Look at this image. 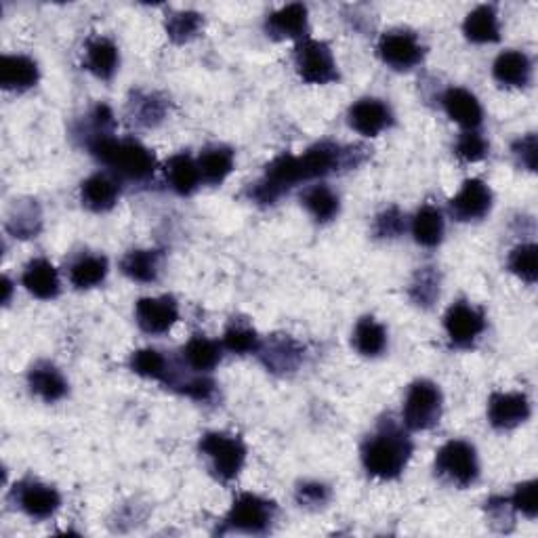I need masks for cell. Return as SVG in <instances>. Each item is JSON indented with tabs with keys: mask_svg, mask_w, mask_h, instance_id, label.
<instances>
[{
	"mask_svg": "<svg viewBox=\"0 0 538 538\" xmlns=\"http://www.w3.org/2000/svg\"><path fill=\"white\" fill-rule=\"evenodd\" d=\"M415 444H412L408 429L396 421L379 423L377 431L368 436L362 444L360 459L370 478L377 480H398L406 471Z\"/></svg>",
	"mask_w": 538,
	"mask_h": 538,
	"instance_id": "1",
	"label": "cell"
},
{
	"mask_svg": "<svg viewBox=\"0 0 538 538\" xmlns=\"http://www.w3.org/2000/svg\"><path fill=\"white\" fill-rule=\"evenodd\" d=\"M87 150L118 179L148 181L156 171V154L133 137L118 139L114 135H103L91 139Z\"/></svg>",
	"mask_w": 538,
	"mask_h": 538,
	"instance_id": "2",
	"label": "cell"
},
{
	"mask_svg": "<svg viewBox=\"0 0 538 538\" xmlns=\"http://www.w3.org/2000/svg\"><path fill=\"white\" fill-rule=\"evenodd\" d=\"M278 515L274 501L263 499L253 492H242L236 496L230 511L223 517L221 534L238 532V534H267L272 530Z\"/></svg>",
	"mask_w": 538,
	"mask_h": 538,
	"instance_id": "3",
	"label": "cell"
},
{
	"mask_svg": "<svg viewBox=\"0 0 538 538\" xmlns=\"http://www.w3.org/2000/svg\"><path fill=\"white\" fill-rule=\"evenodd\" d=\"M200 454L209 461L213 475L221 482L236 480L246 465V446L238 436L225 431H209L200 438Z\"/></svg>",
	"mask_w": 538,
	"mask_h": 538,
	"instance_id": "4",
	"label": "cell"
},
{
	"mask_svg": "<svg viewBox=\"0 0 538 538\" xmlns=\"http://www.w3.org/2000/svg\"><path fill=\"white\" fill-rule=\"evenodd\" d=\"M433 469L440 480L457 488H469L480 480V457L473 444L450 440L438 452Z\"/></svg>",
	"mask_w": 538,
	"mask_h": 538,
	"instance_id": "5",
	"label": "cell"
},
{
	"mask_svg": "<svg viewBox=\"0 0 538 538\" xmlns=\"http://www.w3.org/2000/svg\"><path fill=\"white\" fill-rule=\"evenodd\" d=\"M444 396L442 389L427 379L412 383L402 406V425L408 431H429L442 419Z\"/></svg>",
	"mask_w": 538,
	"mask_h": 538,
	"instance_id": "6",
	"label": "cell"
},
{
	"mask_svg": "<svg viewBox=\"0 0 538 538\" xmlns=\"http://www.w3.org/2000/svg\"><path fill=\"white\" fill-rule=\"evenodd\" d=\"M295 68L307 85H330V82L339 80V66L333 49L324 40H299L295 47Z\"/></svg>",
	"mask_w": 538,
	"mask_h": 538,
	"instance_id": "7",
	"label": "cell"
},
{
	"mask_svg": "<svg viewBox=\"0 0 538 538\" xmlns=\"http://www.w3.org/2000/svg\"><path fill=\"white\" fill-rule=\"evenodd\" d=\"M377 53L385 66L398 72H408L421 64L425 47L417 34L408 30H391L379 38Z\"/></svg>",
	"mask_w": 538,
	"mask_h": 538,
	"instance_id": "8",
	"label": "cell"
},
{
	"mask_svg": "<svg viewBox=\"0 0 538 538\" xmlns=\"http://www.w3.org/2000/svg\"><path fill=\"white\" fill-rule=\"evenodd\" d=\"M444 330L448 341L457 349H469L486 330V316L482 309L467 301H457L444 314Z\"/></svg>",
	"mask_w": 538,
	"mask_h": 538,
	"instance_id": "9",
	"label": "cell"
},
{
	"mask_svg": "<svg viewBox=\"0 0 538 538\" xmlns=\"http://www.w3.org/2000/svg\"><path fill=\"white\" fill-rule=\"evenodd\" d=\"M13 501L30 520H49L61 507V494L45 482L24 480L15 486Z\"/></svg>",
	"mask_w": 538,
	"mask_h": 538,
	"instance_id": "10",
	"label": "cell"
},
{
	"mask_svg": "<svg viewBox=\"0 0 538 538\" xmlns=\"http://www.w3.org/2000/svg\"><path fill=\"white\" fill-rule=\"evenodd\" d=\"M532 415L530 398L522 391H494L488 400V423L496 431H511Z\"/></svg>",
	"mask_w": 538,
	"mask_h": 538,
	"instance_id": "11",
	"label": "cell"
},
{
	"mask_svg": "<svg viewBox=\"0 0 538 538\" xmlns=\"http://www.w3.org/2000/svg\"><path fill=\"white\" fill-rule=\"evenodd\" d=\"M257 356L269 372L286 377V375H293V372L299 370V366L303 364V358H305V349L293 337L274 335V337H269L267 341H261V345L257 349Z\"/></svg>",
	"mask_w": 538,
	"mask_h": 538,
	"instance_id": "12",
	"label": "cell"
},
{
	"mask_svg": "<svg viewBox=\"0 0 538 538\" xmlns=\"http://www.w3.org/2000/svg\"><path fill=\"white\" fill-rule=\"evenodd\" d=\"M135 320L146 335H167L179 320V303L171 295L143 297L135 303Z\"/></svg>",
	"mask_w": 538,
	"mask_h": 538,
	"instance_id": "13",
	"label": "cell"
},
{
	"mask_svg": "<svg viewBox=\"0 0 538 538\" xmlns=\"http://www.w3.org/2000/svg\"><path fill=\"white\" fill-rule=\"evenodd\" d=\"M492 202L494 196L490 185L478 177H473L461 185L457 196L450 198L448 209L454 219L461 223H469L484 219L492 211Z\"/></svg>",
	"mask_w": 538,
	"mask_h": 538,
	"instance_id": "14",
	"label": "cell"
},
{
	"mask_svg": "<svg viewBox=\"0 0 538 538\" xmlns=\"http://www.w3.org/2000/svg\"><path fill=\"white\" fill-rule=\"evenodd\" d=\"M347 122L362 137H379L393 124V114L383 99L362 97L349 108Z\"/></svg>",
	"mask_w": 538,
	"mask_h": 538,
	"instance_id": "15",
	"label": "cell"
},
{
	"mask_svg": "<svg viewBox=\"0 0 538 538\" xmlns=\"http://www.w3.org/2000/svg\"><path fill=\"white\" fill-rule=\"evenodd\" d=\"M122 194L120 179L108 173H93L80 183V202L91 213H110Z\"/></svg>",
	"mask_w": 538,
	"mask_h": 538,
	"instance_id": "16",
	"label": "cell"
},
{
	"mask_svg": "<svg viewBox=\"0 0 538 538\" xmlns=\"http://www.w3.org/2000/svg\"><path fill=\"white\" fill-rule=\"evenodd\" d=\"M442 108L446 116L452 122H457L465 131H478L484 120L480 99L463 87H450L442 95Z\"/></svg>",
	"mask_w": 538,
	"mask_h": 538,
	"instance_id": "17",
	"label": "cell"
},
{
	"mask_svg": "<svg viewBox=\"0 0 538 538\" xmlns=\"http://www.w3.org/2000/svg\"><path fill=\"white\" fill-rule=\"evenodd\" d=\"M28 387L38 400L45 404H55L68 396V379L64 377L55 364L51 362H36L28 370Z\"/></svg>",
	"mask_w": 538,
	"mask_h": 538,
	"instance_id": "18",
	"label": "cell"
},
{
	"mask_svg": "<svg viewBox=\"0 0 538 538\" xmlns=\"http://www.w3.org/2000/svg\"><path fill=\"white\" fill-rule=\"evenodd\" d=\"M40 68L28 55H3L0 59V87L13 93H24L38 85Z\"/></svg>",
	"mask_w": 538,
	"mask_h": 538,
	"instance_id": "19",
	"label": "cell"
},
{
	"mask_svg": "<svg viewBox=\"0 0 538 538\" xmlns=\"http://www.w3.org/2000/svg\"><path fill=\"white\" fill-rule=\"evenodd\" d=\"M265 32L274 40H303L307 38V7L301 3H291L265 19Z\"/></svg>",
	"mask_w": 538,
	"mask_h": 538,
	"instance_id": "20",
	"label": "cell"
},
{
	"mask_svg": "<svg viewBox=\"0 0 538 538\" xmlns=\"http://www.w3.org/2000/svg\"><path fill=\"white\" fill-rule=\"evenodd\" d=\"M532 59L524 51H503L492 64V76L501 87L526 89L532 82Z\"/></svg>",
	"mask_w": 538,
	"mask_h": 538,
	"instance_id": "21",
	"label": "cell"
},
{
	"mask_svg": "<svg viewBox=\"0 0 538 538\" xmlns=\"http://www.w3.org/2000/svg\"><path fill=\"white\" fill-rule=\"evenodd\" d=\"M22 284L26 291L40 299V301H53L61 293V282L55 265L49 259H32L22 274Z\"/></svg>",
	"mask_w": 538,
	"mask_h": 538,
	"instance_id": "22",
	"label": "cell"
},
{
	"mask_svg": "<svg viewBox=\"0 0 538 538\" xmlns=\"http://www.w3.org/2000/svg\"><path fill=\"white\" fill-rule=\"evenodd\" d=\"M120 66V51L114 40L106 36H93L85 47V68L99 80H112Z\"/></svg>",
	"mask_w": 538,
	"mask_h": 538,
	"instance_id": "23",
	"label": "cell"
},
{
	"mask_svg": "<svg viewBox=\"0 0 538 538\" xmlns=\"http://www.w3.org/2000/svg\"><path fill=\"white\" fill-rule=\"evenodd\" d=\"M164 177L169 188L179 196H192L200 188L202 177L198 171V162L190 154H175L164 164Z\"/></svg>",
	"mask_w": 538,
	"mask_h": 538,
	"instance_id": "24",
	"label": "cell"
},
{
	"mask_svg": "<svg viewBox=\"0 0 538 538\" xmlns=\"http://www.w3.org/2000/svg\"><path fill=\"white\" fill-rule=\"evenodd\" d=\"M463 34L469 43L475 45H490L501 40V24L499 15L492 5L475 7L463 22Z\"/></svg>",
	"mask_w": 538,
	"mask_h": 538,
	"instance_id": "25",
	"label": "cell"
},
{
	"mask_svg": "<svg viewBox=\"0 0 538 538\" xmlns=\"http://www.w3.org/2000/svg\"><path fill=\"white\" fill-rule=\"evenodd\" d=\"M410 234L419 246L425 248L440 246L446 234V221L438 206L423 204L410 221Z\"/></svg>",
	"mask_w": 538,
	"mask_h": 538,
	"instance_id": "26",
	"label": "cell"
},
{
	"mask_svg": "<svg viewBox=\"0 0 538 538\" xmlns=\"http://www.w3.org/2000/svg\"><path fill=\"white\" fill-rule=\"evenodd\" d=\"M108 274H110L108 259L95 253H82L68 267V280L74 288H78V291H89V288L103 284Z\"/></svg>",
	"mask_w": 538,
	"mask_h": 538,
	"instance_id": "27",
	"label": "cell"
},
{
	"mask_svg": "<svg viewBox=\"0 0 538 538\" xmlns=\"http://www.w3.org/2000/svg\"><path fill=\"white\" fill-rule=\"evenodd\" d=\"M202 183L206 185H221L236 169L234 150L227 146H209L200 152L196 158Z\"/></svg>",
	"mask_w": 538,
	"mask_h": 538,
	"instance_id": "28",
	"label": "cell"
},
{
	"mask_svg": "<svg viewBox=\"0 0 538 538\" xmlns=\"http://www.w3.org/2000/svg\"><path fill=\"white\" fill-rule=\"evenodd\" d=\"M181 358L192 372L209 375V372L221 362L223 345L204 335H194L181 349Z\"/></svg>",
	"mask_w": 538,
	"mask_h": 538,
	"instance_id": "29",
	"label": "cell"
},
{
	"mask_svg": "<svg viewBox=\"0 0 538 538\" xmlns=\"http://www.w3.org/2000/svg\"><path fill=\"white\" fill-rule=\"evenodd\" d=\"M162 267V253L154 248H137L122 257L120 272L133 282L139 284H152L160 276Z\"/></svg>",
	"mask_w": 538,
	"mask_h": 538,
	"instance_id": "30",
	"label": "cell"
},
{
	"mask_svg": "<svg viewBox=\"0 0 538 538\" xmlns=\"http://www.w3.org/2000/svg\"><path fill=\"white\" fill-rule=\"evenodd\" d=\"M129 366L137 377L158 381L162 385H169L173 375H175V368L167 360V356H164L162 351L152 349V347H143V349L133 351Z\"/></svg>",
	"mask_w": 538,
	"mask_h": 538,
	"instance_id": "31",
	"label": "cell"
},
{
	"mask_svg": "<svg viewBox=\"0 0 538 538\" xmlns=\"http://www.w3.org/2000/svg\"><path fill=\"white\" fill-rule=\"evenodd\" d=\"M43 230V211L36 200H15L7 215V232L15 238H36Z\"/></svg>",
	"mask_w": 538,
	"mask_h": 538,
	"instance_id": "32",
	"label": "cell"
},
{
	"mask_svg": "<svg viewBox=\"0 0 538 538\" xmlns=\"http://www.w3.org/2000/svg\"><path fill=\"white\" fill-rule=\"evenodd\" d=\"M351 345L364 358H379L387 349V328L372 316H364L354 328Z\"/></svg>",
	"mask_w": 538,
	"mask_h": 538,
	"instance_id": "33",
	"label": "cell"
},
{
	"mask_svg": "<svg viewBox=\"0 0 538 538\" xmlns=\"http://www.w3.org/2000/svg\"><path fill=\"white\" fill-rule=\"evenodd\" d=\"M169 103L158 93H148V91H137L129 99V114L133 122H137L139 127H158V124L167 118Z\"/></svg>",
	"mask_w": 538,
	"mask_h": 538,
	"instance_id": "34",
	"label": "cell"
},
{
	"mask_svg": "<svg viewBox=\"0 0 538 538\" xmlns=\"http://www.w3.org/2000/svg\"><path fill=\"white\" fill-rule=\"evenodd\" d=\"M301 204L318 223H330L333 219H337L341 211L339 196L330 190L326 183H318L312 185V188H307L301 196Z\"/></svg>",
	"mask_w": 538,
	"mask_h": 538,
	"instance_id": "35",
	"label": "cell"
},
{
	"mask_svg": "<svg viewBox=\"0 0 538 538\" xmlns=\"http://www.w3.org/2000/svg\"><path fill=\"white\" fill-rule=\"evenodd\" d=\"M221 345H223V349L230 351V354L248 356V354H257V349L261 345V337L255 330V326L248 320L232 318L230 324L225 326Z\"/></svg>",
	"mask_w": 538,
	"mask_h": 538,
	"instance_id": "36",
	"label": "cell"
},
{
	"mask_svg": "<svg viewBox=\"0 0 538 538\" xmlns=\"http://www.w3.org/2000/svg\"><path fill=\"white\" fill-rule=\"evenodd\" d=\"M440 272L436 267H419L408 286L410 301L419 307H431L440 299Z\"/></svg>",
	"mask_w": 538,
	"mask_h": 538,
	"instance_id": "37",
	"label": "cell"
},
{
	"mask_svg": "<svg viewBox=\"0 0 538 538\" xmlns=\"http://www.w3.org/2000/svg\"><path fill=\"white\" fill-rule=\"evenodd\" d=\"M204 28V17L196 11H175L164 22V30L175 45H185L194 40Z\"/></svg>",
	"mask_w": 538,
	"mask_h": 538,
	"instance_id": "38",
	"label": "cell"
},
{
	"mask_svg": "<svg viewBox=\"0 0 538 538\" xmlns=\"http://www.w3.org/2000/svg\"><path fill=\"white\" fill-rule=\"evenodd\" d=\"M538 248L534 242H528V244H520L515 246L513 251L509 253V272L513 276L520 278L522 282L526 284H534L536 282V276H538Z\"/></svg>",
	"mask_w": 538,
	"mask_h": 538,
	"instance_id": "39",
	"label": "cell"
},
{
	"mask_svg": "<svg viewBox=\"0 0 538 538\" xmlns=\"http://www.w3.org/2000/svg\"><path fill=\"white\" fill-rule=\"evenodd\" d=\"M488 141L480 131H463L454 143V154L463 162H480L488 154Z\"/></svg>",
	"mask_w": 538,
	"mask_h": 538,
	"instance_id": "40",
	"label": "cell"
},
{
	"mask_svg": "<svg viewBox=\"0 0 538 538\" xmlns=\"http://www.w3.org/2000/svg\"><path fill=\"white\" fill-rule=\"evenodd\" d=\"M538 482L536 480H528V482H522L517 484L515 490L511 492L509 501H511V507L515 509V513H522L524 517H528V520H536V513H538Z\"/></svg>",
	"mask_w": 538,
	"mask_h": 538,
	"instance_id": "41",
	"label": "cell"
},
{
	"mask_svg": "<svg viewBox=\"0 0 538 538\" xmlns=\"http://www.w3.org/2000/svg\"><path fill=\"white\" fill-rule=\"evenodd\" d=\"M295 501L305 509H322L330 501V488L322 482H303L295 490Z\"/></svg>",
	"mask_w": 538,
	"mask_h": 538,
	"instance_id": "42",
	"label": "cell"
},
{
	"mask_svg": "<svg viewBox=\"0 0 538 538\" xmlns=\"http://www.w3.org/2000/svg\"><path fill=\"white\" fill-rule=\"evenodd\" d=\"M486 511L490 517V524L501 530L509 532L515 524V509L511 507L509 496H492V499L486 501Z\"/></svg>",
	"mask_w": 538,
	"mask_h": 538,
	"instance_id": "43",
	"label": "cell"
},
{
	"mask_svg": "<svg viewBox=\"0 0 538 538\" xmlns=\"http://www.w3.org/2000/svg\"><path fill=\"white\" fill-rule=\"evenodd\" d=\"M404 230H406V219H404V215H402V211L398 209V206H389V209L379 213L377 219H375L377 238H385V240L398 238V236L404 234Z\"/></svg>",
	"mask_w": 538,
	"mask_h": 538,
	"instance_id": "44",
	"label": "cell"
},
{
	"mask_svg": "<svg viewBox=\"0 0 538 538\" xmlns=\"http://www.w3.org/2000/svg\"><path fill=\"white\" fill-rule=\"evenodd\" d=\"M511 152L520 167L528 171H536V158H538V139L534 133H528L520 139H515L511 146Z\"/></svg>",
	"mask_w": 538,
	"mask_h": 538,
	"instance_id": "45",
	"label": "cell"
},
{
	"mask_svg": "<svg viewBox=\"0 0 538 538\" xmlns=\"http://www.w3.org/2000/svg\"><path fill=\"white\" fill-rule=\"evenodd\" d=\"M3 288H5V297H3V303H5V305H9V301H11V291H13V284H11V280H9V278H3Z\"/></svg>",
	"mask_w": 538,
	"mask_h": 538,
	"instance_id": "46",
	"label": "cell"
}]
</instances>
